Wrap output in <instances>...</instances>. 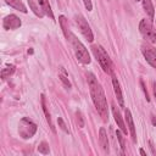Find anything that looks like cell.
Masks as SVG:
<instances>
[{
  "label": "cell",
  "instance_id": "obj_8",
  "mask_svg": "<svg viewBox=\"0 0 156 156\" xmlns=\"http://www.w3.org/2000/svg\"><path fill=\"white\" fill-rule=\"evenodd\" d=\"M21 24H22V22H21V20L16 15H9V16H6L4 18V22H2V27L5 29H7V30L9 29H17V28L21 27Z\"/></svg>",
  "mask_w": 156,
  "mask_h": 156
},
{
  "label": "cell",
  "instance_id": "obj_17",
  "mask_svg": "<svg viewBox=\"0 0 156 156\" xmlns=\"http://www.w3.org/2000/svg\"><path fill=\"white\" fill-rule=\"evenodd\" d=\"M143 6H144L145 12L149 15L150 20H152L154 15H155V9H154V5H152L151 0H143Z\"/></svg>",
  "mask_w": 156,
  "mask_h": 156
},
{
  "label": "cell",
  "instance_id": "obj_23",
  "mask_svg": "<svg viewBox=\"0 0 156 156\" xmlns=\"http://www.w3.org/2000/svg\"><path fill=\"white\" fill-rule=\"evenodd\" d=\"M28 4H29V6H30V9L33 10V12H34L38 17H43V15H44V13L39 10V7H37V5L33 2V0H28Z\"/></svg>",
  "mask_w": 156,
  "mask_h": 156
},
{
  "label": "cell",
  "instance_id": "obj_18",
  "mask_svg": "<svg viewBox=\"0 0 156 156\" xmlns=\"http://www.w3.org/2000/svg\"><path fill=\"white\" fill-rule=\"evenodd\" d=\"M15 72V66L13 65H7L5 68H2V71H1V78L2 79H6V78H9L12 73Z\"/></svg>",
  "mask_w": 156,
  "mask_h": 156
},
{
  "label": "cell",
  "instance_id": "obj_16",
  "mask_svg": "<svg viewBox=\"0 0 156 156\" xmlns=\"http://www.w3.org/2000/svg\"><path fill=\"white\" fill-rule=\"evenodd\" d=\"M58 78H60V80L63 83V85H65L66 89H71V82H69L68 76H67V72H66V69H65L63 67H60Z\"/></svg>",
  "mask_w": 156,
  "mask_h": 156
},
{
  "label": "cell",
  "instance_id": "obj_4",
  "mask_svg": "<svg viewBox=\"0 0 156 156\" xmlns=\"http://www.w3.org/2000/svg\"><path fill=\"white\" fill-rule=\"evenodd\" d=\"M37 132V124L28 117H23L18 124V133L23 139L32 138Z\"/></svg>",
  "mask_w": 156,
  "mask_h": 156
},
{
  "label": "cell",
  "instance_id": "obj_27",
  "mask_svg": "<svg viewBox=\"0 0 156 156\" xmlns=\"http://www.w3.org/2000/svg\"><path fill=\"white\" fill-rule=\"evenodd\" d=\"M149 145H150V149H151L152 155H156V151H155V149H154V145H152V141H151V140L149 141Z\"/></svg>",
  "mask_w": 156,
  "mask_h": 156
},
{
  "label": "cell",
  "instance_id": "obj_6",
  "mask_svg": "<svg viewBox=\"0 0 156 156\" xmlns=\"http://www.w3.org/2000/svg\"><path fill=\"white\" fill-rule=\"evenodd\" d=\"M74 23L76 26L78 27V29L80 30V33L84 35V38L88 40V41H93L94 40V35H93V32L90 29V26L88 24L87 20L82 16V15H76L74 16Z\"/></svg>",
  "mask_w": 156,
  "mask_h": 156
},
{
  "label": "cell",
  "instance_id": "obj_26",
  "mask_svg": "<svg viewBox=\"0 0 156 156\" xmlns=\"http://www.w3.org/2000/svg\"><path fill=\"white\" fill-rule=\"evenodd\" d=\"M140 84H141L143 91H144V94H145V96H146V100H147V101H150V98H149V94H147V91H146V88H145V84H144V82H143V80H140Z\"/></svg>",
  "mask_w": 156,
  "mask_h": 156
},
{
  "label": "cell",
  "instance_id": "obj_12",
  "mask_svg": "<svg viewBox=\"0 0 156 156\" xmlns=\"http://www.w3.org/2000/svg\"><path fill=\"white\" fill-rule=\"evenodd\" d=\"M112 84H113V90H115V95L117 98V101L121 107L124 106V100H123V95H122V90L119 87V82L116 77H112Z\"/></svg>",
  "mask_w": 156,
  "mask_h": 156
},
{
  "label": "cell",
  "instance_id": "obj_7",
  "mask_svg": "<svg viewBox=\"0 0 156 156\" xmlns=\"http://www.w3.org/2000/svg\"><path fill=\"white\" fill-rule=\"evenodd\" d=\"M141 52H143L146 62L151 67L156 68V49L149 44H144V45H141Z\"/></svg>",
  "mask_w": 156,
  "mask_h": 156
},
{
  "label": "cell",
  "instance_id": "obj_20",
  "mask_svg": "<svg viewBox=\"0 0 156 156\" xmlns=\"http://www.w3.org/2000/svg\"><path fill=\"white\" fill-rule=\"evenodd\" d=\"M58 22H60V24H61V28H62V30H63V34H65V37L67 38V35H68V32H67V20H66V17L65 16H60L58 17Z\"/></svg>",
  "mask_w": 156,
  "mask_h": 156
},
{
  "label": "cell",
  "instance_id": "obj_15",
  "mask_svg": "<svg viewBox=\"0 0 156 156\" xmlns=\"http://www.w3.org/2000/svg\"><path fill=\"white\" fill-rule=\"evenodd\" d=\"M5 2H6L7 5H10L11 7H13V9L18 10V11H21V12H23V13H27V9H26L24 4H23L21 0H5Z\"/></svg>",
  "mask_w": 156,
  "mask_h": 156
},
{
  "label": "cell",
  "instance_id": "obj_19",
  "mask_svg": "<svg viewBox=\"0 0 156 156\" xmlns=\"http://www.w3.org/2000/svg\"><path fill=\"white\" fill-rule=\"evenodd\" d=\"M122 130L119 129V130H117L116 132V136H117V139H118V141H119V146H121V149H122V155H124V150H126V145H124V138H123V135H122Z\"/></svg>",
  "mask_w": 156,
  "mask_h": 156
},
{
  "label": "cell",
  "instance_id": "obj_9",
  "mask_svg": "<svg viewBox=\"0 0 156 156\" xmlns=\"http://www.w3.org/2000/svg\"><path fill=\"white\" fill-rule=\"evenodd\" d=\"M124 116H126V121H127V124H128V129L130 132V135H132V140L133 143H136V133H135V127H134V122H133V117H132V113L128 108L124 110Z\"/></svg>",
  "mask_w": 156,
  "mask_h": 156
},
{
  "label": "cell",
  "instance_id": "obj_11",
  "mask_svg": "<svg viewBox=\"0 0 156 156\" xmlns=\"http://www.w3.org/2000/svg\"><path fill=\"white\" fill-rule=\"evenodd\" d=\"M112 113H113L115 121H116L117 126L119 127V129H121V130H122L124 134H127V127H126L124 121H123V118H122V116H121V112L118 111V108L116 107V105H115V104L112 105Z\"/></svg>",
  "mask_w": 156,
  "mask_h": 156
},
{
  "label": "cell",
  "instance_id": "obj_10",
  "mask_svg": "<svg viewBox=\"0 0 156 156\" xmlns=\"http://www.w3.org/2000/svg\"><path fill=\"white\" fill-rule=\"evenodd\" d=\"M99 141H100V146H101V149L104 150V152H105V154H108V152H110L108 138H107L106 129H105L104 127H101L100 130H99Z\"/></svg>",
  "mask_w": 156,
  "mask_h": 156
},
{
  "label": "cell",
  "instance_id": "obj_5",
  "mask_svg": "<svg viewBox=\"0 0 156 156\" xmlns=\"http://www.w3.org/2000/svg\"><path fill=\"white\" fill-rule=\"evenodd\" d=\"M139 30L141 33V35L151 44H156V32L152 27V23L150 20L143 18L139 23Z\"/></svg>",
  "mask_w": 156,
  "mask_h": 156
},
{
  "label": "cell",
  "instance_id": "obj_2",
  "mask_svg": "<svg viewBox=\"0 0 156 156\" xmlns=\"http://www.w3.org/2000/svg\"><path fill=\"white\" fill-rule=\"evenodd\" d=\"M67 39H69V41L72 44V48H73V51H74L77 60L83 65H89L90 63V56H89L87 48L83 45V43L71 32H68Z\"/></svg>",
  "mask_w": 156,
  "mask_h": 156
},
{
  "label": "cell",
  "instance_id": "obj_25",
  "mask_svg": "<svg viewBox=\"0 0 156 156\" xmlns=\"http://www.w3.org/2000/svg\"><path fill=\"white\" fill-rule=\"evenodd\" d=\"M83 2H84V6H85V9H87L88 11H91V9H93V4H91V0H83Z\"/></svg>",
  "mask_w": 156,
  "mask_h": 156
},
{
  "label": "cell",
  "instance_id": "obj_28",
  "mask_svg": "<svg viewBox=\"0 0 156 156\" xmlns=\"http://www.w3.org/2000/svg\"><path fill=\"white\" fill-rule=\"evenodd\" d=\"M139 152H140V155H143V156H146V152H145L143 149H140V150H139Z\"/></svg>",
  "mask_w": 156,
  "mask_h": 156
},
{
  "label": "cell",
  "instance_id": "obj_29",
  "mask_svg": "<svg viewBox=\"0 0 156 156\" xmlns=\"http://www.w3.org/2000/svg\"><path fill=\"white\" fill-rule=\"evenodd\" d=\"M151 121H152V124H154V126H156V119H155V117H154V116H151Z\"/></svg>",
  "mask_w": 156,
  "mask_h": 156
},
{
  "label": "cell",
  "instance_id": "obj_24",
  "mask_svg": "<svg viewBox=\"0 0 156 156\" xmlns=\"http://www.w3.org/2000/svg\"><path fill=\"white\" fill-rule=\"evenodd\" d=\"M57 123H58V127H60L63 132H66V133H68V134H69V130H68V128H67V126H66L65 121H63L61 117H58V118H57Z\"/></svg>",
  "mask_w": 156,
  "mask_h": 156
},
{
  "label": "cell",
  "instance_id": "obj_22",
  "mask_svg": "<svg viewBox=\"0 0 156 156\" xmlns=\"http://www.w3.org/2000/svg\"><path fill=\"white\" fill-rule=\"evenodd\" d=\"M38 151L40 152V154H43V155H48L49 152H50V149H49V145L45 143V141H43L39 146H38Z\"/></svg>",
  "mask_w": 156,
  "mask_h": 156
},
{
  "label": "cell",
  "instance_id": "obj_30",
  "mask_svg": "<svg viewBox=\"0 0 156 156\" xmlns=\"http://www.w3.org/2000/svg\"><path fill=\"white\" fill-rule=\"evenodd\" d=\"M154 95H155V99H156V83H154Z\"/></svg>",
  "mask_w": 156,
  "mask_h": 156
},
{
  "label": "cell",
  "instance_id": "obj_13",
  "mask_svg": "<svg viewBox=\"0 0 156 156\" xmlns=\"http://www.w3.org/2000/svg\"><path fill=\"white\" fill-rule=\"evenodd\" d=\"M40 98H41V99H40V101H41V107H43V111H44V113H45V117H46V121H48V123H49V127H50V129H51L54 133H56V129H55V127H54V124H52V121H51V116H50V113H49V111H48V106H46V102H45V96L41 94Z\"/></svg>",
  "mask_w": 156,
  "mask_h": 156
},
{
  "label": "cell",
  "instance_id": "obj_3",
  "mask_svg": "<svg viewBox=\"0 0 156 156\" xmlns=\"http://www.w3.org/2000/svg\"><path fill=\"white\" fill-rule=\"evenodd\" d=\"M91 50L94 52V56L96 57V60L99 61L101 68L104 69V72L106 73H112V62L110 56L107 55V52L105 51V49L101 45H93Z\"/></svg>",
  "mask_w": 156,
  "mask_h": 156
},
{
  "label": "cell",
  "instance_id": "obj_14",
  "mask_svg": "<svg viewBox=\"0 0 156 156\" xmlns=\"http://www.w3.org/2000/svg\"><path fill=\"white\" fill-rule=\"evenodd\" d=\"M38 4L40 6V10H43V12L45 15H48L51 20H54V13H52V10H51V6L49 4V0H38Z\"/></svg>",
  "mask_w": 156,
  "mask_h": 156
},
{
  "label": "cell",
  "instance_id": "obj_31",
  "mask_svg": "<svg viewBox=\"0 0 156 156\" xmlns=\"http://www.w3.org/2000/svg\"><path fill=\"white\" fill-rule=\"evenodd\" d=\"M135 1H139V0H135Z\"/></svg>",
  "mask_w": 156,
  "mask_h": 156
},
{
  "label": "cell",
  "instance_id": "obj_21",
  "mask_svg": "<svg viewBox=\"0 0 156 156\" xmlns=\"http://www.w3.org/2000/svg\"><path fill=\"white\" fill-rule=\"evenodd\" d=\"M76 117H77V123H78V127L79 128H84V126H85V122H84V117H83V115H82V112L78 110V111H76Z\"/></svg>",
  "mask_w": 156,
  "mask_h": 156
},
{
  "label": "cell",
  "instance_id": "obj_1",
  "mask_svg": "<svg viewBox=\"0 0 156 156\" xmlns=\"http://www.w3.org/2000/svg\"><path fill=\"white\" fill-rule=\"evenodd\" d=\"M87 82H88V87L90 90V95H91V100L95 105L96 111L99 112V115L102 117V119H107L108 116V107H107V102H106V96L104 93V89L101 87V84L99 83L98 78L95 77L94 73L88 72L87 73Z\"/></svg>",
  "mask_w": 156,
  "mask_h": 156
}]
</instances>
